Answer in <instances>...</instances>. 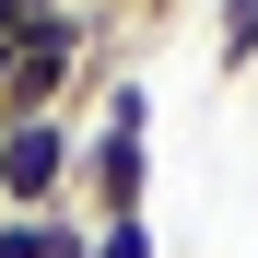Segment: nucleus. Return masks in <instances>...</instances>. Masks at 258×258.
Wrapping results in <instances>:
<instances>
[{
    "instance_id": "nucleus-3",
    "label": "nucleus",
    "mask_w": 258,
    "mask_h": 258,
    "mask_svg": "<svg viewBox=\"0 0 258 258\" xmlns=\"http://www.w3.org/2000/svg\"><path fill=\"white\" fill-rule=\"evenodd\" d=\"M82 59L94 47H12V82H0V117H71Z\"/></svg>"
},
{
    "instance_id": "nucleus-2",
    "label": "nucleus",
    "mask_w": 258,
    "mask_h": 258,
    "mask_svg": "<svg viewBox=\"0 0 258 258\" xmlns=\"http://www.w3.org/2000/svg\"><path fill=\"white\" fill-rule=\"evenodd\" d=\"M82 117H0V211H71Z\"/></svg>"
},
{
    "instance_id": "nucleus-6",
    "label": "nucleus",
    "mask_w": 258,
    "mask_h": 258,
    "mask_svg": "<svg viewBox=\"0 0 258 258\" xmlns=\"http://www.w3.org/2000/svg\"><path fill=\"white\" fill-rule=\"evenodd\" d=\"M94 258H153V211L141 223H94Z\"/></svg>"
},
{
    "instance_id": "nucleus-5",
    "label": "nucleus",
    "mask_w": 258,
    "mask_h": 258,
    "mask_svg": "<svg viewBox=\"0 0 258 258\" xmlns=\"http://www.w3.org/2000/svg\"><path fill=\"white\" fill-rule=\"evenodd\" d=\"M211 35H223L211 59H223V71L246 82V71H258V0H223V24H211Z\"/></svg>"
},
{
    "instance_id": "nucleus-7",
    "label": "nucleus",
    "mask_w": 258,
    "mask_h": 258,
    "mask_svg": "<svg viewBox=\"0 0 258 258\" xmlns=\"http://www.w3.org/2000/svg\"><path fill=\"white\" fill-rule=\"evenodd\" d=\"M35 12H47V0H35ZM71 12H94V0H71Z\"/></svg>"
},
{
    "instance_id": "nucleus-8",
    "label": "nucleus",
    "mask_w": 258,
    "mask_h": 258,
    "mask_svg": "<svg viewBox=\"0 0 258 258\" xmlns=\"http://www.w3.org/2000/svg\"><path fill=\"white\" fill-rule=\"evenodd\" d=\"M129 12H164V0H129Z\"/></svg>"
},
{
    "instance_id": "nucleus-1",
    "label": "nucleus",
    "mask_w": 258,
    "mask_h": 258,
    "mask_svg": "<svg viewBox=\"0 0 258 258\" xmlns=\"http://www.w3.org/2000/svg\"><path fill=\"white\" fill-rule=\"evenodd\" d=\"M71 211H82V223H141V211H153V82H141V71H117L106 106L82 117Z\"/></svg>"
},
{
    "instance_id": "nucleus-4",
    "label": "nucleus",
    "mask_w": 258,
    "mask_h": 258,
    "mask_svg": "<svg viewBox=\"0 0 258 258\" xmlns=\"http://www.w3.org/2000/svg\"><path fill=\"white\" fill-rule=\"evenodd\" d=\"M0 258H94L82 211H0Z\"/></svg>"
}]
</instances>
